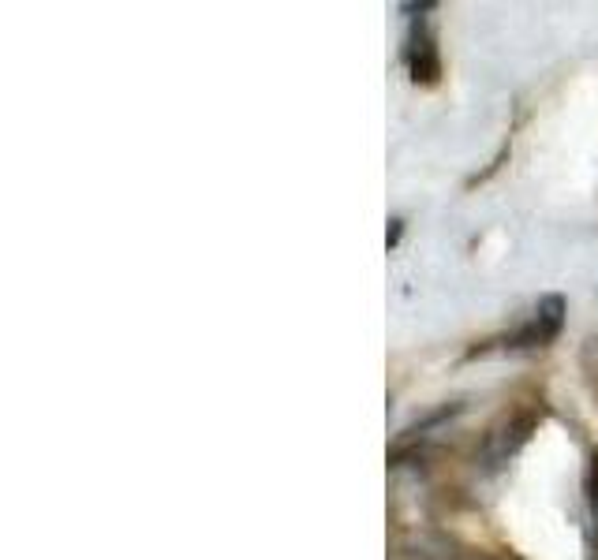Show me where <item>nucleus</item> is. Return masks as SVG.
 I'll use <instances>...</instances> for the list:
<instances>
[{"label":"nucleus","mask_w":598,"mask_h":560,"mask_svg":"<svg viewBox=\"0 0 598 560\" xmlns=\"http://www.w3.org/2000/svg\"><path fill=\"white\" fill-rule=\"evenodd\" d=\"M561 329H565V299L561 295H542L531 322L520 325L509 340H513V348H542V344L557 340Z\"/></svg>","instance_id":"f257e3e1"},{"label":"nucleus","mask_w":598,"mask_h":560,"mask_svg":"<svg viewBox=\"0 0 598 560\" xmlns=\"http://www.w3.org/2000/svg\"><path fill=\"white\" fill-rule=\"evenodd\" d=\"M591 519H595V546H598V452L591 460Z\"/></svg>","instance_id":"20e7f679"},{"label":"nucleus","mask_w":598,"mask_h":560,"mask_svg":"<svg viewBox=\"0 0 598 560\" xmlns=\"http://www.w3.org/2000/svg\"><path fill=\"white\" fill-rule=\"evenodd\" d=\"M527 434H531V419H509L505 430H494L486 437V460L490 463H505L513 456L516 448L524 445Z\"/></svg>","instance_id":"7ed1b4c3"},{"label":"nucleus","mask_w":598,"mask_h":560,"mask_svg":"<svg viewBox=\"0 0 598 560\" xmlns=\"http://www.w3.org/2000/svg\"><path fill=\"white\" fill-rule=\"evenodd\" d=\"M408 68H412V79L423 86H434L438 75H442V60H438V45H434V34H430L423 23L412 30L408 38Z\"/></svg>","instance_id":"f03ea898"},{"label":"nucleus","mask_w":598,"mask_h":560,"mask_svg":"<svg viewBox=\"0 0 598 560\" xmlns=\"http://www.w3.org/2000/svg\"><path fill=\"white\" fill-rule=\"evenodd\" d=\"M393 224V228H389V236H385V243H389V247H397V239H400V228H404V221H389Z\"/></svg>","instance_id":"39448f33"}]
</instances>
